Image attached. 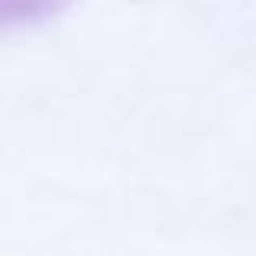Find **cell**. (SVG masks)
<instances>
[{"label":"cell","instance_id":"obj_1","mask_svg":"<svg viewBox=\"0 0 256 256\" xmlns=\"http://www.w3.org/2000/svg\"><path fill=\"white\" fill-rule=\"evenodd\" d=\"M78 0H0V20L6 30L13 26H36L65 13Z\"/></svg>","mask_w":256,"mask_h":256}]
</instances>
